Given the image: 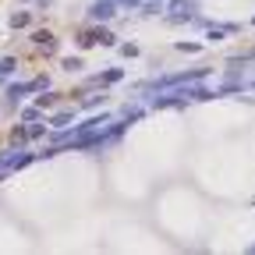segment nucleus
Listing matches in <instances>:
<instances>
[{"label": "nucleus", "mask_w": 255, "mask_h": 255, "mask_svg": "<svg viewBox=\"0 0 255 255\" xmlns=\"http://www.w3.org/2000/svg\"><path fill=\"white\" fill-rule=\"evenodd\" d=\"M114 46L117 39H114V32H107V28H85V32H78V46L82 50H89V46Z\"/></svg>", "instance_id": "f257e3e1"}, {"label": "nucleus", "mask_w": 255, "mask_h": 255, "mask_svg": "<svg viewBox=\"0 0 255 255\" xmlns=\"http://www.w3.org/2000/svg\"><path fill=\"white\" fill-rule=\"evenodd\" d=\"M117 14V0H92L89 7V21H110Z\"/></svg>", "instance_id": "f03ea898"}, {"label": "nucleus", "mask_w": 255, "mask_h": 255, "mask_svg": "<svg viewBox=\"0 0 255 255\" xmlns=\"http://www.w3.org/2000/svg\"><path fill=\"white\" fill-rule=\"evenodd\" d=\"M32 163V152H18V156H4V170H21Z\"/></svg>", "instance_id": "7ed1b4c3"}, {"label": "nucleus", "mask_w": 255, "mask_h": 255, "mask_svg": "<svg viewBox=\"0 0 255 255\" xmlns=\"http://www.w3.org/2000/svg\"><path fill=\"white\" fill-rule=\"evenodd\" d=\"M32 43H36L43 53H53V50H57V39L50 36V32H36V36H32Z\"/></svg>", "instance_id": "20e7f679"}, {"label": "nucleus", "mask_w": 255, "mask_h": 255, "mask_svg": "<svg viewBox=\"0 0 255 255\" xmlns=\"http://www.w3.org/2000/svg\"><path fill=\"white\" fill-rule=\"evenodd\" d=\"M121 78H124V71H121V68H114V71H103V75H96L92 82H96V85H114V82H121Z\"/></svg>", "instance_id": "39448f33"}, {"label": "nucleus", "mask_w": 255, "mask_h": 255, "mask_svg": "<svg viewBox=\"0 0 255 255\" xmlns=\"http://www.w3.org/2000/svg\"><path fill=\"white\" fill-rule=\"evenodd\" d=\"M71 121H75V110H60V114H53V117H50V124H53V128H68Z\"/></svg>", "instance_id": "423d86ee"}, {"label": "nucleus", "mask_w": 255, "mask_h": 255, "mask_svg": "<svg viewBox=\"0 0 255 255\" xmlns=\"http://www.w3.org/2000/svg\"><path fill=\"white\" fill-rule=\"evenodd\" d=\"M32 25V14L28 11H21V14H11V28H28Z\"/></svg>", "instance_id": "0eeeda50"}, {"label": "nucleus", "mask_w": 255, "mask_h": 255, "mask_svg": "<svg viewBox=\"0 0 255 255\" xmlns=\"http://www.w3.org/2000/svg\"><path fill=\"white\" fill-rule=\"evenodd\" d=\"M14 68H18V60H14V57H4V60H0V78L14 75Z\"/></svg>", "instance_id": "6e6552de"}, {"label": "nucleus", "mask_w": 255, "mask_h": 255, "mask_svg": "<svg viewBox=\"0 0 255 255\" xmlns=\"http://www.w3.org/2000/svg\"><path fill=\"white\" fill-rule=\"evenodd\" d=\"M82 68V57H64V71H78Z\"/></svg>", "instance_id": "1a4fd4ad"}, {"label": "nucleus", "mask_w": 255, "mask_h": 255, "mask_svg": "<svg viewBox=\"0 0 255 255\" xmlns=\"http://www.w3.org/2000/svg\"><path fill=\"white\" fill-rule=\"evenodd\" d=\"M39 114H43V107H32V110H25V114H21V121H28V124H32V121H39Z\"/></svg>", "instance_id": "9d476101"}, {"label": "nucleus", "mask_w": 255, "mask_h": 255, "mask_svg": "<svg viewBox=\"0 0 255 255\" xmlns=\"http://www.w3.org/2000/svg\"><path fill=\"white\" fill-rule=\"evenodd\" d=\"M177 50H181V53H199L202 46H199V43H177Z\"/></svg>", "instance_id": "9b49d317"}, {"label": "nucleus", "mask_w": 255, "mask_h": 255, "mask_svg": "<svg viewBox=\"0 0 255 255\" xmlns=\"http://www.w3.org/2000/svg\"><path fill=\"white\" fill-rule=\"evenodd\" d=\"M121 53H124V57H138V46H135V43H124Z\"/></svg>", "instance_id": "f8f14e48"}, {"label": "nucleus", "mask_w": 255, "mask_h": 255, "mask_svg": "<svg viewBox=\"0 0 255 255\" xmlns=\"http://www.w3.org/2000/svg\"><path fill=\"white\" fill-rule=\"evenodd\" d=\"M248 252H252V255H255V245H252V248H248Z\"/></svg>", "instance_id": "ddd939ff"}, {"label": "nucleus", "mask_w": 255, "mask_h": 255, "mask_svg": "<svg viewBox=\"0 0 255 255\" xmlns=\"http://www.w3.org/2000/svg\"><path fill=\"white\" fill-rule=\"evenodd\" d=\"M252 25H255V18H252Z\"/></svg>", "instance_id": "4468645a"}, {"label": "nucleus", "mask_w": 255, "mask_h": 255, "mask_svg": "<svg viewBox=\"0 0 255 255\" xmlns=\"http://www.w3.org/2000/svg\"><path fill=\"white\" fill-rule=\"evenodd\" d=\"M252 89H255V85H252Z\"/></svg>", "instance_id": "2eb2a0df"}]
</instances>
